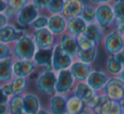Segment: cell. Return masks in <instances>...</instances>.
<instances>
[{
  "label": "cell",
  "instance_id": "bcb514c9",
  "mask_svg": "<svg viewBox=\"0 0 124 114\" xmlns=\"http://www.w3.org/2000/svg\"><path fill=\"white\" fill-rule=\"evenodd\" d=\"M119 78H120V79L124 83V68L122 70V72L120 73V76H119Z\"/></svg>",
  "mask_w": 124,
  "mask_h": 114
},
{
  "label": "cell",
  "instance_id": "d6986e66",
  "mask_svg": "<svg viewBox=\"0 0 124 114\" xmlns=\"http://www.w3.org/2000/svg\"><path fill=\"white\" fill-rule=\"evenodd\" d=\"M74 95L85 104L89 103L95 96L94 91L87 84V83H83V82L77 84L75 88Z\"/></svg>",
  "mask_w": 124,
  "mask_h": 114
},
{
  "label": "cell",
  "instance_id": "60d3db41",
  "mask_svg": "<svg viewBox=\"0 0 124 114\" xmlns=\"http://www.w3.org/2000/svg\"><path fill=\"white\" fill-rule=\"evenodd\" d=\"M7 21H8V19L4 14H2V13H0V28L4 27L7 25Z\"/></svg>",
  "mask_w": 124,
  "mask_h": 114
},
{
  "label": "cell",
  "instance_id": "b9f144b4",
  "mask_svg": "<svg viewBox=\"0 0 124 114\" xmlns=\"http://www.w3.org/2000/svg\"><path fill=\"white\" fill-rule=\"evenodd\" d=\"M0 114H9L7 104H0Z\"/></svg>",
  "mask_w": 124,
  "mask_h": 114
},
{
  "label": "cell",
  "instance_id": "e0dca14e",
  "mask_svg": "<svg viewBox=\"0 0 124 114\" xmlns=\"http://www.w3.org/2000/svg\"><path fill=\"white\" fill-rule=\"evenodd\" d=\"M69 70L72 74L74 79L78 80V81L87 80L88 77L92 73L91 66L89 65L84 64V63H82L80 61L72 63Z\"/></svg>",
  "mask_w": 124,
  "mask_h": 114
},
{
  "label": "cell",
  "instance_id": "9a60e30c",
  "mask_svg": "<svg viewBox=\"0 0 124 114\" xmlns=\"http://www.w3.org/2000/svg\"><path fill=\"white\" fill-rule=\"evenodd\" d=\"M52 55L53 49H37L33 57V62L40 66L45 67L44 71H52Z\"/></svg>",
  "mask_w": 124,
  "mask_h": 114
},
{
  "label": "cell",
  "instance_id": "6da1fadb",
  "mask_svg": "<svg viewBox=\"0 0 124 114\" xmlns=\"http://www.w3.org/2000/svg\"><path fill=\"white\" fill-rule=\"evenodd\" d=\"M37 49L34 39L28 35H24L16 42L13 52L18 60L32 61Z\"/></svg>",
  "mask_w": 124,
  "mask_h": 114
},
{
  "label": "cell",
  "instance_id": "836d02e7",
  "mask_svg": "<svg viewBox=\"0 0 124 114\" xmlns=\"http://www.w3.org/2000/svg\"><path fill=\"white\" fill-rule=\"evenodd\" d=\"M48 18L46 16H38L34 21L31 24L32 27L34 29L37 30H40V29H43V28H47L48 26Z\"/></svg>",
  "mask_w": 124,
  "mask_h": 114
},
{
  "label": "cell",
  "instance_id": "ffe728a7",
  "mask_svg": "<svg viewBox=\"0 0 124 114\" xmlns=\"http://www.w3.org/2000/svg\"><path fill=\"white\" fill-rule=\"evenodd\" d=\"M22 99L25 114H34L40 110L39 100L35 95L26 94L22 95Z\"/></svg>",
  "mask_w": 124,
  "mask_h": 114
},
{
  "label": "cell",
  "instance_id": "d6a6232c",
  "mask_svg": "<svg viewBox=\"0 0 124 114\" xmlns=\"http://www.w3.org/2000/svg\"><path fill=\"white\" fill-rule=\"evenodd\" d=\"M65 1L62 0H56V1H50L48 9L54 15H58L62 12L64 7Z\"/></svg>",
  "mask_w": 124,
  "mask_h": 114
},
{
  "label": "cell",
  "instance_id": "2e32d148",
  "mask_svg": "<svg viewBox=\"0 0 124 114\" xmlns=\"http://www.w3.org/2000/svg\"><path fill=\"white\" fill-rule=\"evenodd\" d=\"M24 35L25 34H23L22 32L18 31L13 26L6 25L4 27L0 28V43L7 44L16 42Z\"/></svg>",
  "mask_w": 124,
  "mask_h": 114
},
{
  "label": "cell",
  "instance_id": "4fadbf2b",
  "mask_svg": "<svg viewBox=\"0 0 124 114\" xmlns=\"http://www.w3.org/2000/svg\"><path fill=\"white\" fill-rule=\"evenodd\" d=\"M59 45L60 46L61 49L65 52L67 55H69L71 58L76 57L78 49V44L77 41V38L70 33L63 34L60 38V41Z\"/></svg>",
  "mask_w": 124,
  "mask_h": 114
},
{
  "label": "cell",
  "instance_id": "f6af8a7d",
  "mask_svg": "<svg viewBox=\"0 0 124 114\" xmlns=\"http://www.w3.org/2000/svg\"><path fill=\"white\" fill-rule=\"evenodd\" d=\"M34 114H48V112H47V111L43 110V109H40L38 112H37L36 113H34Z\"/></svg>",
  "mask_w": 124,
  "mask_h": 114
},
{
  "label": "cell",
  "instance_id": "7c38bea8",
  "mask_svg": "<svg viewBox=\"0 0 124 114\" xmlns=\"http://www.w3.org/2000/svg\"><path fill=\"white\" fill-rule=\"evenodd\" d=\"M110 77L108 74L103 72L94 71L92 72L89 76L87 78V84L93 90V91H99V90H104L105 84Z\"/></svg>",
  "mask_w": 124,
  "mask_h": 114
},
{
  "label": "cell",
  "instance_id": "7402d4cb",
  "mask_svg": "<svg viewBox=\"0 0 124 114\" xmlns=\"http://www.w3.org/2000/svg\"><path fill=\"white\" fill-rule=\"evenodd\" d=\"M67 99L60 94H56L51 99L50 110L52 114H66Z\"/></svg>",
  "mask_w": 124,
  "mask_h": 114
},
{
  "label": "cell",
  "instance_id": "8d00e7d4",
  "mask_svg": "<svg viewBox=\"0 0 124 114\" xmlns=\"http://www.w3.org/2000/svg\"><path fill=\"white\" fill-rule=\"evenodd\" d=\"M49 3H50V0L49 1H39V0L31 1V4L38 9H48Z\"/></svg>",
  "mask_w": 124,
  "mask_h": 114
},
{
  "label": "cell",
  "instance_id": "1f68e13d",
  "mask_svg": "<svg viewBox=\"0 0 124 114\" xmlns=\"http://www.w3.org/2000/svg\"><path fill=\"white\" fill-rule=\"evenodd\" d=\"M76 38H77V41H78V48H79L80 50H88L93 48V47L97 46L96 43H94L93 41L88 39L83 34L80 35L78 37H76Z\"/></svg>",
  "mask_w": 124,
  "mask_h": 114
},
{
  "label": "cell",
  "instance_id": "d590c367",
  "mask_svg": "<svg viewBox=\"0 0 124 114\" xmlns=\"http://www.w3.org/2000/svg\"><path fill=\"white\" fill-rule=\"evenodd\" d=\"M11 49L7 44L0 43V61L9 59L11 57Z\"/></svg>",
  "mask_w": 124,
  "mask_h": 114
},
{
  "label": "cell",
  "instance_id": "d4e9b609",
  "mask_svg": "<svg viewBox=\"0 0 124 114\" xmlns=\"http://www.w3.org/2000/svg\"><path fill=\"white\" fill-rule=\"evenodd\" d=\"M9 114H25L22 95L12 96L7 103Z\"/></svg>",
  "mask_w": 124,
  "mask_h": 114
},
{
  "label": "cell",
  "instance_id": "f1b7e54d",
  "mask_svg": "<svg viewBox=\"0 0 124 114\" xmlns=\"http://www.w3.org/2000/svg\"><path fill=\"white\" fill-rule=\"evenodd\" d=\"M87 25L94 23L96 21V9L93 6L90 5H84L83 4V10L79 16Z\"/></svg>",
  "mask_w": 124,
  "mask_h": 114
},
{
  "label": "cell",
  "instance_id": "5b68a950",
  "mask_svg": "<svg viewBox=\"0 0 124 114\" xmlns=\"http://www.w3.org/2000/svg\"><path fill=\"white\" fill-rule=\"evenodd\" d=\"M33 39L38 49H48L54 48V35L48 28L37 30Z\"/></svg>",
  "mask_w": 124,
  "mask_h": 114
},
{
  "label": "cell",
  "instance_id": "30bf717a",
  "mask_svg": "<svg viewBox=\"0 0 124 114\" xmlns=\"http://www.w3.org/2000/svg\"><path fill=\"white\" fill-rule=\"evenodd\" d=\"M13 76L17 78L29 77L35 70V63L33 61L17 60L13 63Z\"/></svg>",
  "mask_w": 124,
  "mask_h": 114
},
{
  "label": "cell",
  "instance_id": "44dd1931",
  "mask_svg": "<svg viewBox=\"0 0 124 114\" xmlns=\"http://www.w3.org/2000/svg\"><path fill=\"white\" fill-rule=\"evenodd\" d=\"M87 24L80 17L70 19L66 21V28L70 34L74 37H78L83 34L86 30Z\"/></svg>",
  "mask_w": 124,
  "mask_h": 114
},
{
  "label": "cell",
  "instance_id": "74e56055",
  "mask_svg": "<svg viewBox=\"0 0 124 114\" xmlns=\"http://www.w3.org/2000/svg\"><path fill=\"white\" fill-rule=\"evenodd\" d=\"M108 114H122V108H121L120 102L112 100V105Z\"/></svg>",
  "mask_w": 124,
  "mask_h": 114
},
{
  "label": "cell",
  "instance_id": "7dc6e473",
  "mask_svg": "<svg viewBox=\"0 0 124 114\" xmlns=\"http://www.w3.org/2000/svg\"><path fill=\"white\" fill-rule=\"evenodd\" d=\"M121 104V108H122V114H124V100L120 102Z\"/></svg>",
  "mask_w": 124,
  "mask_h": 114
},
{
  "label": "cell",
  "instance_id": "ac0fdd59",
  "mask_svg": "<svg viewBox=\"0 0 124 114\" xmlns=\"http://www.w3.org/2000/svg\"><path fill=\"white\" fill-rule=\"evenodd\" d=\"M47 28L54 35H60L64 33L66 29V21L63 16L54 15L48 18Z\"/></svg>",
  "mask_w": 124,
  "mask_h": 114
},
{
  "label": "cell",
  "instance_id": "277c9868",
  "mask_svg": "<svg viewBox=\"0 0 124 114\" xmlns=\"http://www.w3.org/2000/svg\"><path fill=\"white\" fill-rule=\"evenodd\" d=\"M57 83V74L53 71H46L40 74L37 80V87L41 92L52 95L55 92Z\"/></svg>",
  "mask_w": 124,
  "mask_h": 114
},
{
  "label": "cell",
  "instance_id": "ba28073f",
  "mask_svg": "<svg viewBox=\"0 0 124 114\" xmlns=\"http://www.w3.org/2000/svg\"><path fill=\"white\" fill-rule=\"evenodd\" d=\"M96 21L100 28H106L111 25L114 19L112 8L109 4H102L96 9Z\"/></svg>",
  "mask_w": 124,
  "mask_h": 114
},
{
  "label": "cell",
  "instance_id": "ab89813d",
  "mask_svg": "<svg viewBox=\"0 0 124 114\" xmlns=\"http://www.w3.org/2000/svg\"><path fill=\"white\" fill-rule=\"evenodd\" d=\"M9 100V97L6 96L2 90V87L0 86V104H7Z\"/></svg>",
  "mask_w": 124,
  "mask_h": 114
},
{
  "label": "cell",
  "instance_id": "e575fe53",
  "mask_svg": "<svg viewBox=\"0 0 124 114\" xmlns=\"http://www.w3.org/2000/svg\"><path fill=\"white\" fill-rule=\"evenodd\" d=\"M28 4L27 1H24V0H9L7 1V4L15 9L18 12H21V9Z\"/></svg>",
  "mask_w": 124,
  "mask_h": 114
},
{
  "label": "cell",
  "instance_id": "9c48e42d",
  "mask_svg": "<svg viewBox=\"0 0 124 114\" xmlns=\"http://www.w3.org/2000/svg\"><path fill=\"white\" fill-rule=\"evenodd\" d=\"M88 106L94 114H108L112 105V100L105 95H97L89 102Z\"/></svg>",
  "mask_w": 124,
  "mask_h": 114
},
{
  "label": "cell",
  "instance_id": "cb8c5ba5",
  "mask_svg": "<svg viewBox=\"0 0 124 114\" xmlns=\"http://www.w3.org/2000/svg\"><path fill=\"white\" fill-rule=\"evenodd\" d=\"M85 37L93 41L94 43L98 45L99 43H100L102 39V33L100 26L97 23H92V24L87 25L86 30L83 33Z\"/></svg>",
  "mask_w": 124,
  "mask_h": 114
},
{
  "label": "cell",
  "instance_id": "7bdbcfd3",
  "mask_svg": "<svg viewBox=\"0 0 124 114\" xmlns=\"http://www.w3.org/2000/svg\"><path fill=\"white\" fill-rule=\"evenodd\" d=\"M116 31L118 32V33L122 37V38H123V39H124V22L117 25Z\"/></svg>",
  "mask_w": 124,
  "mask_h": 114
},
{
  "label": "cell",
  "instance_id": "7a4b0ae2",
  "mask_svg": "<svg viewBox=\"0 0 124 114\" xmlns=\"http://www.w3.org/2000/svg\"><path fill=\"white\" fill-rule=\"evenodd\" d=\"M104 95L111 100L121 102L124 100V83L119 78H110L104 88Z\"/></svg>",
  "mask_w": 124,
  "mask_h": 114
},
{
  "label": "cell",
  "instance_id": "83f0119b",
  "mask_svg": "<svg viewBox=\"0 0 124 114\" xmlns=\"http://www.w3.org/2000/svg\"><path fill=\"white\" fill-rule=\"evenodd\" d=\"M9 83H10L11 91H12V96H16V95H21V94L26 90L27 80L26 78L15 77Z\"/></svg>",
  "mask_w": 124,
  "mask_h": 114
},
{
  "label": "cell",
  "instance_id": "4dcf8cb0",
  "mask_svg": "<svg viewBox=\"0 0 124 114\" xmlns=\"http://www.w3.org/2000/svg\"><path fill=\"white\" fill-rule=\"evenodd\" d=\"M107 70L110 73L116 75L120 73L122 70V66L116 61L114 55H109L106 62Z\"/></svg>",
  "mask_w": 124,
  "mask_h": 114
},
{
  "label": "cell",
  "instance_id": "52a82bcc",
  "mask_svg": "<svg viewBox=\"0 0 124 114\" xmlns=\"http://www.w3.org/2000/svg\"><path fill=\"white\" fill-rule=\"evenodd\" d=\"M74 78L69 69L60 71L57 74V83L55 87V92L57 94H63L68 92L73 86Z\"/></svg>",
  "mask_w": 124,
  "mask_h": 114
},
{
  "label": "cell",
  "instance_id": "f546056e",
  "mask_svg": "<svg viewBox=\"0 0 124 114\" xmlns=\"http://www.w3.org/2000/svg\"><path fill=\"white\" fill-rule=\"evenodd\" d=\"M114 14V19L116 23L119 25L124 22V1H117L112 7Z\"/></svg>",
  "mask_w": 124,
  "mask_h": 114
},
{
  "label": "cell",
  "instance_id": "4316f807",
  "mask_svg": "<svg viewBox=\"0 0 124 114\" xmlns=\"http://www.w3.org/2000/svg\"><path fill=\"white\" fill-rule=\"evenodd\" d=\"M84 103L75 95L66 100V114H78L83 111Z\"/></svg>",
  "mask_w": 124,
  "mask_h": 114
},
{
  "label": "cell",
  "instance_id": "ee69618b",
  "mask_svg": "<svg viewBox=\"0 0 124 114\" xmlns=\"http://www.w3.org/2000/svg\"><path fill=\"white\" fill-rule=\"evenodd\" d=\"M7 7V1H4V0H0V13L4 12Z\"/></svg>",
  "mask_w": 124,
  "mask_h": 114
},
{
  "label": "cell",
  "instance_id": "8992f818",
  "mask_svg": "<svg viewBox=\"0 0 124 114\" xmlns=\"http://www.w3.org/2000/svg\"><path fill=\"white\" fill-rule=\"evenodd\" d=\"M124 48V39L117 31L109 33L105 39V49L110 55H114Z\"/></svg>",
  "mask_w": 124,
  "mask_h": 114
},
{
  "label": "cell",
  "instance_id": "603a6c76",
  "mask_svg": "<svg viewBox=\"0 0 124 114\" xmlns=\"http://www.w3.org/2000/svg\"><path fill=\"white\" fill-rule=\"evenodd\" d=\"M13 63L14 61L11 58L0 61V82L6 83L12 78Z\"/></svg>",
  "mask_w": 124,
  "mask_h": 114
},
{
  "label": "cell",
  "instance_id": "8fae6325",
  "mask_svg": "<svg viewBox=\"0 0 124 114\" xmlns=\"http://www.w3.org/2000/svg\"><path fill=\"white\" fill-rule=\"evenodd\" d=\"M38 17V9L31 3H28L17 16V22L21 26H26L32 24Z\"/></svg>",
  "mask_w": 124,
  "mask_h": 114
},
{
  "label": "cell",
  "instance_id": "484cf974",
  "mask_svg": "<svg viewBox=\"0 0 124 114\" xmlns=\"http://www.w3.org/2000/svg\"><path fill=\"white\" fill-rule=\"evenodd\" d=\"M96 55H97V46H94L88 50L78 49L76 57L78 58V61H80L82 63H84V64L89 65L90 63L93 62Z\"/></svg>",
  "mask_w": 124,
  "mask_h": 114
},
{
  "label": "cell",
  "instance_id": "f35d334b",
  "mask_svg": "<svg viewBox=\"0 0 124 114\" xmlns=\"http://www.w3.org/2000/svg\"><path fill=\"white\" fill-rule=\"evenodd\" d=\"M114 56H115V58L116 59V61H118L122 66H123L124 65V49H122V51L118 52L117 54L114 55Z\"/></svg>",
  "mask_w": 124,
  "mask_h": 114
},
{
  "label": "cell",
  "instance_id": "3957f363",
  "mask_svg": "<svg viewBox=\"0 0 124 114\" xmlns=\"http://www.w3.org/2000/svg\"><path fill=\"white\" fill-rule=\"evenodd\" d=\"M72 65V58L67 55L61 49L59 44H56L53 48L52 55V67L55 71L69 69Z\"/></svg>",
  "mask_w": 124,
  "mask_h": 114
},
{
  "label": "cell",
  "instance_id": "5bb4252c",
  "mask_svg": "<svg viewBox=\"0 0 124 114\" xmlns=\"http://www.w3.org/2000/svg\"><path fill=\"white\" fill-rule=\"evenodd\" d=\"M83 8V2L76 1V0H69L65 1L64 7L62 9V16L65 19H73L79 17Z\"/></svg>",
  "mask_w": 124,
  "mask_h": 114
}]
</instances>
